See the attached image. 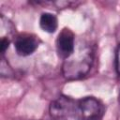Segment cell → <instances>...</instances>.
<instances>
[{
    "label": "cell",
    "mask_w": 120,
    "mask_h": 120,
    "mask_svg": "<svg viewBox=\"0 0 120 120\" xmlns=\"http://www.w3.org/2000/svg\"><path fill=\"white\" fill-rule=\"evenodd\" d=\"M78 105L80 120H101L104 108L97 98L86 97L81 99Z\"/></svg>",
    "instance_id": "3957f363"
},
{
    "label": "cell",
    "mask_w": 120,
    "mask_h": 120,
    "mask_svg": "<svg viewBox=\"0 0 120 120\" xmlns=\"http://www.w3.org/2000/svg\"><path fill=\"white\" fill-rule=\"evenodd\" d=\"M118 102H119V105H120V93H119V98H118Z\"/></svg>",
    "instance_id": "9c48e42d"
},
{
    "label": "cell",
    "mask_w": 120,
    "mask_h": 120,
    "mask_svg": "<svg viewBox=\"0 0 120 120\" xmlns=\"http://www.w3.org/2000/svg\"><path fill=\"white\" fill-rule=\"evenodd\" d=\"M8 45H9V39H8V38H2V39H1V45H0V50H1V53L2 54L8 48Z\"/></svg>",
    "instance_id": "52a82bcc"
},
{
    "label": "cell",
    "mask_w": 120,
    "mask_h": 120,
    "mask_svg": "<svg viewBox=\"0 0 120 120\" xmlns=\"http://www.w3.org/2000/svg\"><path fill=\"white\" fill-rule=\"evenodd\" d=\"M50 113L55 120L79 119V105L72 98L61 96L51 103Z\"/></svg>",
    "instance_id": "7a4b0ae2"
},
{
    "label": "cell",
    "mask_w": 120,
    "mask_h": 120,
    "mask_svg": "<svg viewBox=\"0 0 120 120\" xmlns=\"http://www.w3.org/2000/svg\"><path fill=\"white\" fill-rule=\"evenodd\" d=\"M115 68L117 74L120 76V45L117 48L116 51V56H115Z\"/></svg>",
    "instance_id": "ba28073f"
},
{
    "label": "cell",
    "mask_w": 120,
    "mask_h": 120,
    "mask_svg": "<svg viewBox=\"0 0 120 120\" xmlns=\"http://www.w3.org/2000/svg\"><path fill=\"white\" fill-rule=\"evenodd\" d=\"M70 120H79V119H70Z\"/></svg>",
    "instance_id": "30bf717a"
},
{
    "label": "cell",
    "mask_w": 120,
    "mask_h": 120,
    "mask_svg": "<svg viewBox=\"0 0 120 120\" xmlns=\"http://www.w3.org/2000/svg\"><path fill=\"white\" fill-rule=\"evenodd\" d=\"M15 50L19 55L27 56L32 54L38 47L37 38L30 35H22L17 38L14 44Z\"/></svg>",
    "instance_id": "5b68a950"
},
{
    "label": "cell",
    "mask_w": 120,
    "mask_h": 120,
    "mask_svg": "<svg viewBox=\"0 0 120 120\" xmlns=\"http://www.w3.org/2000/svg\"><path fill=\"white\" fill-rule=\"evenodd\" d=\"M39 25L43 31L47 33H54L58 26L57 19L52 13L44 12L39 18Z\"/></svg>",
    "instance_id": "8992f818"
},
{
    "label": "cell",
    "mask_w": 120,
    "mask_h": 120,
    "mask_svg": "<svg viewBox=\"0 0 120 120\" xmlns=\"http://www.w3.org/2000/svg\"><path fill=\"white\" fill-rule=\"evenodd\" d=\"M94 59V52L86 43L79 45L77 50L67 59L62 67V72L67 80H78L84 77L91 68Z\"/></svg>",
    "instance_id": "6da1fadb"
},
{
    "label": "cell",
    "mask_w": 120,
    "mask_h": 120,
    "mask_svg": "<svg viewBox=\"0 0 120 120\" xmlns=\"http://www.w3.org/2000/svg\"><path fill=\"white\" fill-rule=\"evenodd\" d=\"M56 50L58 55L63 58H68L75 50L74 34L68 28H65L58 35L56 39Z\"/></svg>",
    "instance_id": "277c9868"
}]
</instances>
